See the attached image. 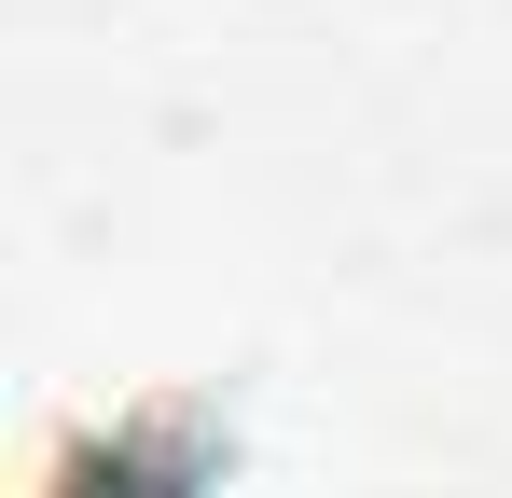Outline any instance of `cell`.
<instances>
[{
  "label": "cell",
  "mask_w": 512,
  "mask_h": 498,
  "mask_svg": "<svg viewBox=\"0 0 512 498\" xmlns=\"http://www.w3.org/2000/svg\"><path fill=\"white\" fill-rule=\"evenodd\" d=\"M222 471H236V388H139L42 415L14 498H222Z\"/></svg>",
  "instance_id": "obj_1"
}]
</instances>
